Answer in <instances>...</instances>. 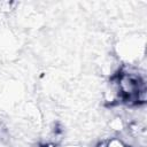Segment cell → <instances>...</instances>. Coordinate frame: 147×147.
Listing matches in <instances>:
<instances>
[{
  "label": "cell",
  "mask_w": 147,
  "mask_h": 147,
  "mask_svg": "<svg viewBox=\"0 0 147 147\" xmlns=\"http://www.w3.org/2000/svg\"><path fill=\"white\" fill-rule=\"evenodd\" d=\"M98 147H129V146L125 145L122 140H119L117 138H113V139H109L108 141L101 142Z\"/></svg>",
  "instance_id": "6da1fadb"
}]
</instances>
